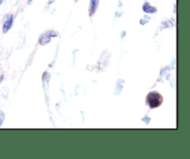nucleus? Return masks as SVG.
Instances as JSON below:
<instances>
[{"label":"nucleus","instance_id":"obj_6","mask_svg":"<svg viewBox=\"0 0 190 159\" xmlns=\"http://www.w3.org/2000/svg\"><path fill=\"white\" fill-rule=\"evenodd\" d=\"M4 118H5V115H4L2 112H0V126H1V124H2V122H3Z\"/></svg>","mask_w":190,"mask_h":159},{"label":"nucleus","instance_id":"obj_5","mask_svg":"<svg viewBox=\"0 0 190 159\" xmlns=\"http://www.w3.org/2000/svg\"><path fill=\"white\" fill-rule=\"evenodd\" d=\"M143 9L145 12H149V13H153L156 12V9L155 7H152L151 6H149V3H146L143 7Z\"/></svg>","mask_w":190,"mask_h":159},{"label":"nucleus","instance_id":"obj_8","mask_svg":"<svg viewBox=\"0 0 190 159\" xmlns=\"http://www.w3.org/2000/svg\"><path fill=\"white\" fill-rule=\"evenodd\" d=\"M3 2V0H0V5H1V3Z\"/></svg>","mask_w":190,"mask_h":159},{"label":"nucleus","instance_id":"obj_4","mask_svg":"<svg viewBox=\"0 0 190 159\" xmlns=\"http://www.w3.org/2000/svg\"><path fill=\"white\" fill-rule=\"evenodd\" d=\"M56 35H57V33H55V34H51V32L45 33V34L40 38V44H47L48 42H50V38H51V37H52V36H56Z\"/></svg>","mask_w":190,"mask_h":159},{"label":"nucleus","instance_id":"obj_3","mask_svg":"<svg viewBox=\"0 0 190 159\" xmlns=\"http://www.w3.org/2000/svg\"><path fill=\"white\" fill-rule=\"evenodd\" d=\"M99 0H90V6H89V16L92 17L96 12V10L98 7Z\"/></svg>","mask_w":190,"mask_h":159},{"label":"nucleus","instance_id":"obj_1","mask_svg":"<svg viewBox=\"0 0 190 159\" xmlns=\"http://www.w3.org/2000/svg\"><path fill=\"white\" fill-rule=\"evenodd\" d=\"M147 105L150 108H156L162 104V96L157 92H151L146 98Z\"/></svg>","mask_w":190,"mask_h":159},{"label":"nucleus","instance_id":"obj_2","mask_svg":"<svg viewBox=\"0 0 190 159\" xmlns=\"http://www.w3.org/2000/svg\"><path fill=\"white\" fill-rule=\"evenodd\" d=\"M13 16L12 15H9L7 16V19L4 22V25H3V32L6 33L9 32V30L12 27V24H13Z\"/></svg>","mask_w":190,"mask_h":159},{"label":"nucleus","instance_id":"obj_7","mask_svg":"<svg viewBox=\"0 0 190 159\" xmlns=\"http://www.w3.org/2000/svg\"><path fill=\"white\" fill-rule=\"evenodd\" d=\"M32 1H33V0H28V4H31Z\"/></svg>","mask_w":190,"mask_h":159}]
</instances>
